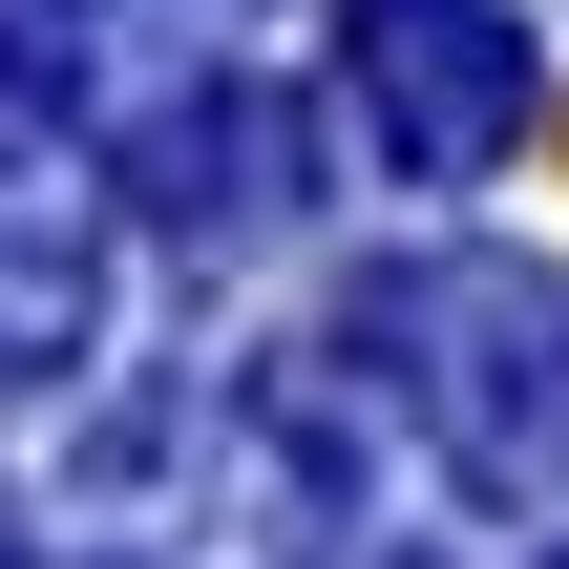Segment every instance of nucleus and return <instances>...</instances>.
<instances>
[{
	"mask_svg": "<svg viewBox=\"0 0 569 569\" xmlns=\"http://www.w3.org/2000/svg\"><path fill=\"white\" fill-rule=\"evenodd\" d=\"M359 106H380L422 169H465V148L528 106V42H507V21H465V0H380V21H359Z\"/></svg>",
	"mask_w": 569,
	"mask_h": 569,
	"instance_id": "nucleus-1",
	"label": "nucleus"
}]
</instances>
